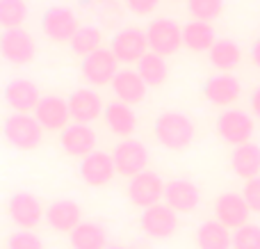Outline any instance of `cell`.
Instances as JSON below:
<instances>
[{"mask_svg": "<svg viewBox=\"0 0 260 249\" xmlns=\"http://www.w3.org/2000/svg\"><path fill=\"white\" fill-rule=\"evenodd\" d=\"M137 73L142 76V80L148 87H160L167 80V76H169V67H167V59L162 55L148 50L137 62Z\"/></svg>", "mask_w": 260, "mask_h": 249, "instance_id": "obj_29", "label": "cell"}, {"mask_svg": "<svg viewBox=\"0 0 260 249\" xmlns=\"http://www.w3.org/2000/svg\"><path fill=\"white\" fill-rule=\"evenodd\" d=\"M215 27L210 23L203 21H189L183 25V46L189 48L192 53H210V48L215 46Z\"/></svg>", "mask_w": 260, "mask_h": 249, "instance_id": "obj_26", "label": "cell"}, {"mask_svg": "<svg viewBox=\"0 0 260 249\" xmlns=\"http://www.w3.org/2000/svg\"><path fill=\"white\" fill-rule=\"evenodd\" d=\"M3 135L14 149L21 151H32L41 144L44 137V128L32 114H9L3 123Z\"/></svg>", "mask_w": 260, "mask_h": 249, "instance_id": "obj_2", "label": "cell"}, {"mask_svg": "<svg viewBox=\"0 0 260 249\" xmlns=\"http://www.w3.org/2000/svg\"><path fill=\"white\" fill-rule=\"evenodd\" d=\"M78 16L67 5H53L41 16V30L50 41L57 44H71L73 35L78 32Z\"/></svg>", "mask_w": 260, "mask_h": 249, "instance_id": "obj_4", "label": "cell"}, {"mask_svg": "<svg viewBox=\"0 0 260 249\" xmlns=\"http://www.w3.org/2000/svg\"><path fill=\"white\" fill-rule=\"evenodd\" d=\"M139 227L148 238L155 240H165L171 238L178 229V213L167 204H157L151 208H144L139 215Z\"/></svg>", "mask_w": 260, "mask_h": 249, "instance_id": "obj_7", "label": "cell"}, {"mask_svg": "<svg viewBox=\"0 0 260 249\" xmlns=\"http://www.w3.org/2000/svg\"><path fill=\"white\" fill-rule=\"evenodd\" d=\"M153 133L155 140L160 142L165 149L169 151H183L192 144L194 135H197V126L185 112L178 110H167L153 123Z\"/></svg>", "mask_w": 260, "mask_h": 249, "instance_id": "obj_1", "label": "cell"}, {"mask_svg": "<svg viewBox=\"0 0 260 249\" xmlns=\"http://www.w3.org/2000/svg\"><path fill=\"white\" fill-rule=\"evenodd\" d=\"M59 144H62V149L69 155L85 158V155L94 153V149H96V133L87 123H69L59 133Z\"/></svg>", "mask_w": 260, "mask_h": 249, "instance_id": "obj_18", "label": "cell"}, {"mask_svg": "<svg viewBox=\"0 0 260 249\" xmlns=\"http://www.w3.org/2000/svg\"><path fill=\"white\" fill-rule=\"evenodd\" d=\"M165 201L176 213H192L201 204V190L189 178H174L165 188Z\"/></svg>", "mask_w": 260, "mask_h": 249, "instance_id": "obj_17", "label": "cell"}, {"mask_svg": "<svg viewBox=\"0 0 260 249\" xmlns=\"http://www.w3.org/2000/svg\"><path fill=\"white\" fill-rule=\"evenodd\" d=\"M249 215H251V208L247 206L242 195H238V192H224V195L217 197L215 217L226 229H240L244 224H249Z\"/></svg>", "mask_w": 260, "mask_h": 249, "instance_id": "obj_15", "label": "cell"}, {"mask_svg": "<svg viewBox=\"0 0 260 249\" xmlns=\"http://www.w3.org/2000/svg\"><path fill=\"white\" fill-rule=\"evenodd\" d=\"M110 50H112L114 57L123 64L139 62V59L151 50L148 48L146 30H139V27H121L119 32H114L112 41H110Z\"/></svg>", "mask_w": 260, "mask_h": 249, "instance_id": "obj_8", "label": "cell"}, {"mask_svg": "<svg viewBox=\"0 0 260 249\" xmlns=\"http://www.w3.org/2000/svg\"><path fill=\"white\" fill-rule=\"evenodd\" d=\"M73 249H108V231L99 222H80L69 233Z\"/></svg>", "mask_w": 260, "mask_h": 249, "instance_id": "obj_25", "label": "cell"}, {"mask_svg": "<svg viewBox=\"0 0 260 249\" xmlns=\"http://www.w3.org/2000/svg\"><path fill=\"white\" fill-rule=\"evenodd\" d=\"M249 105H251V112L260 119V87H256V89L251 91V99H249Z\"/></svg>", "mask_w": 260, "mask_h": 249, "instance_id": "obj_37", "label": "cell"}, {"mask_svg": "<svg viewBox=\"0 0 260 249\" xmlns=\"http://www.w3.org/2000/svg\"><path fill=\"white\" fill-rule=\"evenodd\" d=\"M0 55L9 64H27L35 59L37 44L30 32L23 30V27L3 30V35H0Z\"/></svg>", "mask_w": 260, "mask_h": 249, "instance_id": "obj_11", "label": "cell"}, {"mask_svg": "<svg viewBox=\"0 0 260 249\" xmlns=\"http://www.w3.org/2000/svg\"><path fill=\"white\" fill-rule=\"evenodd\" d=\"M80 71L87 78V82L101 87V85H112L114 76L119 73V59L114 57V53L110 48H99L96 53L82 57Z\"/></svg>", "mask_w": 260, "mask_h": 249, "instance_id": "obj_12", "label": "cell"}, {"mask_svg": "<svg viewBox=\"0 0 260 249\" xmlns=\"http://www.w3.org/2000/svg\"><path fill=\"white\" fill-rule=\"evenodd\" d=\"M146 87L148 85L142 80L137 69H123L112 80V91L117 94V99L121 103H128V105L142 103L146 99Z\"/></svg>", "mask_w": 260, "mask_h": 249, "instance_id": "obj_22", "label": "cell"}, {"mask_svg": "<svg viewBox=\"0 0 260 249\" xmlns=\"http://www.w3.org/2000/svg\"><path fill=\"white\" fill-rule=\"evenodd\" d=\"M108 249H130V247H119V245H112V247H108Z\"/></svg>", "mask_w": 260, "mask_h": 249, "instance_id": "obj_39", "label": "cell"}, {"mask_svg": "<svg viewBox=\"0 0 260 249\" xmlns=\"http://www.w3.org/2000/svg\"><path fill=\"white\" fill-rule=\"evenodd\" d=\"M208 57H210V64L215 69H219L221 73H229L240 64L242 50L233 39H217L215 46L210 48V53H208Z\"/></svg>", "mask_w": 260, "mask_h": 249, "instance_id": "obj_28", "label": "cell"}, {"mask_svg": "<svg viewBox=\"0 0 260 249\" xmlns=\"http://www.w3.org/2000/svg\"><path fill=\"white\" fill-rule=\"evenodd\" d=\"M5 103L18 114H30L37 110L41 101V94H39V87L35 85L32 80L27 78H14L5 85Z\"/></svg>", "mask_w": 260, "mask_h": 249, "instance_id": "obj_14", "label": "cell"}, {"mask_svg": "<svg viewBox=\"0 0 260 249\" xmlns=\"http://www.w3.org/2000/svg\"><path fill=\"white\" fill-rule=\"evenodd\" d=\"M27 18V3L25 0H0V25L5 30L21 27Z\"/></svg>", "mask_w": 260, "mask_h": 249, "instance_id": "obj_31", "label": "cell"}, {"mask_svg": "<svg viewBox=\"0 0 260 249\" xmlns=\"http://www.w3.org/2000/svg\"><path fill=\"white\" fill-rule=\"evenodd\" d=\"M146 39L151 53L167 57L178 53V48L183 46V27L174 18H153L146 27Z\"/></svg>", "mask_w": 260, "mask_h": 249, "instance_id": "obj_3", "label": "cell"}, {"mask_svg": "<svg viewBox=\"0 0 260 249\" xmlns=\"http://www.w3.org/2000/svg\"><path fill=\"white\" fill-rule=\"evenodd\" d=\"M99 3H110V0H99Z\"/></svg>", "mask_w": 260, "mask_h": 249, "instance_id": "obj_40", "label": "cell"}, {"mask_svg": "<svg viewBox=\"0 0 260 249\" xmlns=\"http://www.w3.org/2000/svg\"><path fill=\"white\" fill-rule=\"evenodd\" d=\"M35 119L41 123L44 131H59L69 126V119H71V110H69V101L62 96H41L39 105L35 110Z\"/></svg>", "mask_w": 260, "mask_h": 249, "instance_id": "obj_16", "label": "cell"}, {"mask_svg": "<svg viewBox=\"0 0 260 249\" xmlns=\"http://www.w3.org/2000/svg\"><path fill=\"white\" fill-rule=\"evenodd\" d=\"M78 174H80L82 181H85L87 185H91V188L108 185V183L114 178V174H117L112 153H105V151H94V153L80 158Z\"/></svg>", "mask_w": 260, "mask_h": 249, "instance_id": "obj_13", "label": "cell"}, {"mask_svg": "<svg viewBox=\"0 0 260 249\" xmlns=\"http://www.w3.org/2000/svg\"><path fill=\"white\" fill-rule=\"evenodd\" d=\"M7 215L18 229L32 231L46 217V210L41 206L39 197H35L32 192H16L7 201Z\"/></svg>", "mask_w": 260, "mask_h": 249, "instance_id": "obj_6", "label": "cell"}, {"mask_svg": "<svg viewBox=\"0 0 260 249\" xmlns=\"http://www.w3.org/2000/svg\"><path fill=\"white\" fill-rule=\"evenodd\" d=\"M7 249H44V242L37 233L21 229L7 238Z\"/></svg>", "mask_w": 260, "mask_h": 249, "instance_id": "obj_34", "label": "cell"}, {"mask_svg": "<svg viewBox=\"0 0 260 249\" xmlns=\"http://www.w3.org/2000/svg\"><path fill=\"white\" fill-rule=\"evenodd\" d=\"M69 110H71L73 123H87L89 126L91 121H96L103 114V99L94 89L80 87L69 96Z\"/></svg>", "mask_w": 260, "mask_h": 249, "instance_id": "obj_19", "label": "cell"}, {"mask_svg": "<svg viewBox=\"0 0 260 249\" xmlns=\"http://www.w3.org/2000/svg\"><path fill=\"white\" fill-rule=\"evenodd\" d=\"M240 94H242V85L233 73H217V76L208 78L203 85V96L212 105H221V108L235 103Z\"/></svg>", "mask_w": 260, "mask_h": 249, "instance_id": "obj_20", "label": "cell"}, {"mask_svg": "<svg viewBox=\"0 0 260 249\" xmlns=\"http://www.w3.org/2000/svg\"><path fill=\"white\" fill-rule=\"evenodd\" d=\"M251 59H253V64L260 69V39L253 41V46H251Z\"/></svg>", "mask_w": 260, "mask_h": 249, "instance_id": "obj_38", "label": "cell"}, {"mask_svg": "<svg viewBox=\"0 0 260 249\" xmlns=\"http://www.w3.org/2000/svg\"><path fill=\"white\" fill-rule=\"evenodd\" d=\"M128 9L137 16H146V14L155 12V7L160 5V0H126Z\"/></svg>", "mask_w": 260, "mask_h": 249, "instance_id": "obj_36", "label": "cell"}, {"mask_svg": "<svg viewBox=\"0 0 260 249\" xmlns=\"http://www.w3.org/2000/svg\"><path fill=\"white\" fill-rule=\"evenodd\" d=\"M233 249H260V224H244L235 229Z\"/></svg>", "mask_w": 260, "mask_h": 249, "instance_id": "obj_33", "label": "cell"}, {"mask_svg": "<svg viewBox=\"0 0 260 249\" xmlns=\"http://www.w3.org/2000/svg\"><path fill=\"white\" fill-rule=\"evenodd\" d=\"M231 167L244 181L260 176V144L247 142L242 146H235L231 153Z\"/></svg>", "mask_w": 260, "mask_h": 249, "instance_id": "obj_23", "label": "cell"}, {"mask_svg": "<svg viewBox=\"0 0 260 249\" xmlns=\"http://www.w3.org/2000/svg\"><path fill=\"white\" fill-rule=\"evenodd\" d=\"M187 12L192 16V21L210 23L221 16L224 0H187Z\"/></svg>", "mask_w": 260, "mask_h": 249, "instance_id": "obj_32", "label": "cell"}, {"mask_svg": "<svg viewBox=\"0 0 260 249\" xmlns=\"http://www.w3.org/2000/svg\"><path fill=\"white\" fill-rule=\"evenodd\" d=\"M112 158H114V167H117V174L121 176H137V174L146 172V165H148V149L142 144L139 140H128L119 142L112 151Z\"/></svg>", "mask_w": 260, "mask_h": 249, "instance_id": "obj_10", "label": "cell"}, {"mask_svg": "<svg viewBox=\"0 0 260 249\" xmlns=\"http://www.w3.org/2000/svg\"><path fill=\"white\" fill-rule=\"evenodd\" d=\"M242 197L247 201V206L251 208V213H260V176L244 183Z\"/></svg>", "mask_w": 260, "mask_h": 249, "instance_id": "obj_35", "label": "cell"}, {"mask_svg": "<svg viewBox=\"0 0 260 249\" xmlns=\"http://www.w3.org/2000/svg\"><path fill=\"white\" fill-rule=\"evenodd\" d=\"M101 41H103V35L96 25H80L71 39V50L80 57H87L101 48Z\"/></svg>", "mask_w": 260, "mask_h": 249, "instance_id": "obj_30", "label": "cell"}, {"mask_svg": "<svg viewBox=\"0 0 260 249\" xmlns=\"http://www.w3.org/2000/svg\"><path fill=\"white\" fill-rule=\"evenodd\" d=\"M46 222L50 224V229L59 233H71L82 222V210L76 201L57 199L46 208Z\"/></svg>", "mask_w": 260, "mask_h": 249, "instance_id": "obj_21", "label": "cell"}, {"mask_svg": "<svg viewBox=\"0 0 260 249\" xmlns=\"http://www.w3.org/2000/svg\"><path fill=\"white\" fill-rule=\"evenodd\" d=\"M217 133L219 137L231 146H242L247 142H251L253 135V123L251 114H247L244 110H224V112L217 117Z\"/></svg>", "mask_w": 260, "mask_h": 249, "instance_id": "obj_5", "label": "cell"}, {"mask_svg": "<svg viewBox=\"0 0 260 249\" xmlns=\"http://www.w3.org/2000/svg\"><path fill=\"white\" fill-rule=\"evenodd\" d=\"M197 247L199 249H231L233 236L231 229H226L217 220H208L197 229Z\"/></svg>", "mask_w": 260, "mask_h": 249, "instance_id": "obj_27", "label": "cell"}, {"mask_svg": "<svg viewBox=\"0 0 260 249\" xmlns=\"http://www.w3.org/2000/svg\"><path fill=\"white\" fill-rule=\"evenodd\" d=\"M165 188H167V183L155 172H148L146 169V172L130 178L128 199H130V204L139 206V208H151V206L160 204V199H165Z\"/></svg>", "mask_w": 260, "mask_h": 249, "instance_id": "obj_9", "label": "cell"}, {"mask_svg": "<svg viewBox=\"0 0 260 249\" xmlns=\"http://www.w3.org/2000/svg\"><path fill=\"white\" fill-rule=\"evenodd\" d=\"M105 123L114 135H121L128 140V135H133L137 128V114L128 103L114 101V103L105 105Z\"/></svg>", "mask_w": 260, "mask_h": 249, "instance_id": "obj_24", "label": "cell"}]
</instances>
